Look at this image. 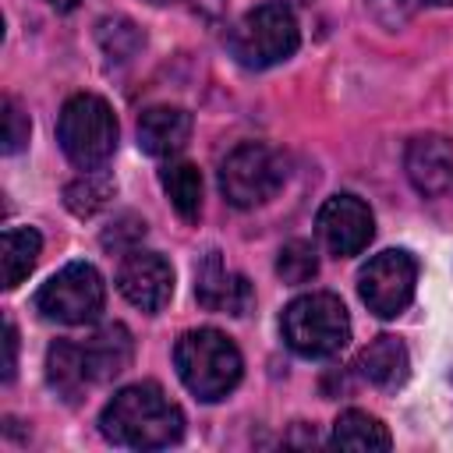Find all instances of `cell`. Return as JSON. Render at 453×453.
<instances>
[{"label": "cell", "instance_id": "21", "mask_svg": "<svg viewBox=\"0 0 453 453\" xmlns=\"http://www.w3.org/2000/svg\"><path fill=\"white\" fill-rule=\"evenodd\" d=\"M96 42H99V50L110 64H127L145 46V32L131 18L113 14V18H103L96 25Z\"/></svg>", "mask_w": 453, "mask_h": 453}, {"label": "cell", "instance_id": "29", "mask_svg": "<svg viewBox=\"0 0 453 453\" xmlns=\"http://www.w3.org/2000/svg\"><path fill=\"white\" fill-rule=\"evenodd\" d=\"M149 4H173V0H149Z\"/></svg>", "mask_w": 453, "mask_h": 453}, {"label": "cell", "instance_id": "15", "mask_svg": "<svg viewBox=\"0 0 453 453\" xmlns=\"http://www.w3.org/2000/svg\"><path fill=\"white\" fill-rule=\"evenodd\" d=\"M357 372H361V379L365 382H372L375 389H386V393H393V389H400L403 382H407V375H411V357H407V347H403V340H396V336H375L368 347H361V354H357Z\"/></svg>", "mask_w": 453, "mask_h": 453}, {"label": "cell", "instance_id": "19", "mask_svg": "<svg viewBox=\"0 0 453 453\" xmlns=\"http://www.w3.org/2000/svg\"><path fill=\"white\" fill-rule=\"evenodd\" d=\"M329 442L340 449H389L393 446L386 425L379 418H372L368 411H343L333 421Z\"/></svg>", "mask_w": 453, "mask_h": 453}, {"label": "cell", "instance_id": "5", "mask_svg": "<svg viewBox=\"0 0 453 453\" xmlns=\"http://www.w3.org/2000/svg\"><path fill=\"white\" fill-rule=\"evenodd\" d=\"M297 42H301V28L294 11L273 0L251 7L226 35L230 57L248 71H265L283 64L287 57H294Z\"/></svg>", "mask_w": 453, "mask_h": 453}, {"label": "cell", "instance_id": "1", "mask_svg": "<svg viewBox=\"0 0 453 453\" xmlns=\"http://www.w3.org/2000/svg\"><path fill=\"white\" fill-rule=\"evenodd\" d=\"M99 432L124 449H166L184 439V411L159 382H134L110 396L99 414Z\"/></svg>", "mask_w": 453, "mask_h": 453}, {"label": "cell", "instance_id": "11", "mask_svg": "<svg viewBox=\"0 0 453 453\" xmlns=\"http://www.w3.org/2000/svg\"><path fill=\"white\" fill-rule=\"evenodd\" d=\"M195 301L205 311L223 315H248L255 304V290L241 273H230L219 258V251H209L195 265Z\"/></svg>", "mask_w": 453, "mask_h": 453}, {"label": "cell", "instance_id": "20", "mask_svg": "<svg viewBox=\"0 0 453 453\" xmlns=\"http://www.w3.org/2000/svg\"><path fill=\"white\" fill-rule=\"evenodd\" d=\"M113 177L110 173H103V170H81V177H74L67 188H64V205L74 212V216H81V219H88V216H96L110 198H113Z\"/></svg>", "mask_w": 453, "mask_h": 453}, {"label": "cell", "instance_id": "2", "mask_svg": "<svg viewBox=\"0 0 453 453\" xmlns=\"http://www.w3.org/2000/svg\"><path fill=\"white\" fill-rule=\"evenodd\" d=\"M173 365L188 393L205 403H216L234 393L244 372L237 343L219 329H188L173 347Z\"/></svg>", "mask_w": 453, "mask_h": 453}, {"label": "cell", "instance_id": "24", "mask_svg": "<svg viewBox=\"0 0 453 453\" xmlns=\"http://www.w3.org/2000/svg\"><path fill=\"white\" fill-rule=\"evenodd\" d=\"M142 237H145V223L138 216H120L117 226L103 234V248H113V251H124L127 255V251L138 248Z\"/></svg>", "mask_w": 453, "mask_h": 453}, {"label": "cell", "instance_id": "22", "mask_svg": "<svg viewBox=\"0 0 453 453\" xmlns=\"http://www.w3.org/2000/svg\"><path fill=\"white\" fill-rule=\"evenodd\" d=\"M319 273V251L311 241H287L276 255V276L290 287L308 283Z\"/></svg>", "mask_w": 453, "mask_h": 453}, {"label": "cell", "instance_id": "16", "mask_svg": "<svg viewBox=\"0 0 453 453\" xmlns=\"http://www.w3.org/2000/svg\"><path fill=\"white\" fill-rule=\"evenodd\" d=\"M46 382L67 403H78L92 389V379H88V368H85V354H81V340L50 343V350H46Z\"/></svg>", "mask_w": 453, "mask_h": 453}, {"label": "cell", "instance_id": "9", "mask_svg": "<svg viewBox=\"0 0 453 453\" xmlns=\"http://www.w3.org/2000/svg\"><path fill=\"white\" fill-rule=\"evenodd\" d=\"M315 230L329 255L350 258V255H361L375 237V216L357 195H333L322 202L315 216Z\"/></svg>", "mask_w": 453, "mask_h": 453}, {"label": "cell", "instance_id": "28", "mask_svg": "<svg viewBox=\"0 0 453 453\" xmlns=\"http://www.w3.org/2000/svg\"><path fill=\"white\" fill-rule=\"evenodd\" d=\"M428 4H435V7H453V0H428Z\"/></svg>", "mask_w": 453, "mask_h": 453}, {"label": "cell", "instance_id": "14", "mask_svg": "<svg viewBox=\"0 0 453 453\" xmlns=\"http://www.w3.org/2000/svg\"><path fill=\"white\" fill-rule=\"evenodd\" d=\"M81 354H85V368L92 386H103L110 379H117L131 357H134V340L127 333V326L120 322H106L103 329H96L88 340H81Z\"/></svg>", "mask_w": 453, "mask_h": 453}, {"label": "cell", "instance_id": "26", "mask_svg": "<svg viewBox=\"0 0 453 453\" xmlns=\"http://www.w3.org/2000/svg\"><path fill=\"white\" fill-rule=\"evenodd\" d=\"M14 368H18V329L7 319L4 322V382L14 379Z\"/></svg>", "mask_w": 453, "mask_h": 453}, {"label": "cell", "instance_id": "18", "mask_svg": "<svg viewBox=\"0 0 453 453\" xmlns=\"http://www.w3.org/2000/svg\"><path fill=\"white\" fill-rule=\"evenodd\" d=\"M159 184H163V191H166V198L180 219L195 223L202 216V173H198V166H191L184 159H170L159 170Z\"/></svg>", "mask_w": 453, "mask_h": 453}, {"label": "cell", "instance_id": "17", "mask_svg": "<svg viewBox=\"0 0 453 453\" xmlns=\"http://www.w3.org/2000/svg\"><path fill=\"white\" fill-rule=\"evenodd\" d=\"M42 237L32 226H7L0 237V269H4V290H14L39 262Z\"/></svg>", "mask_w": 453, "mask_h": 453}, {"label": "cell", "instance_id": "3", "mask_svg": "<svg viewBox=\"0 0 453 453\" xmlns=\"http://www.w3.org/2000/svg\"><path fill=\"white\" fill-rule=\"evenodd\" d=\"M117 117L103 96L78 92L60 106L57 142L78 170H103L117 152Z\"/></svg>", "mask_w": 453, "mask_h": 453}, {"label": "cell", "instance_id": "7", "mask_svg": "<svg viewBox=\"0 0 453 453\" xmlns=\"http://www.w3.org/2000/svg\"><path fill=\"white\" fill-rule=\"evenodd\" d=\"M103 308H106V283L99 269L88 262H67L35 294V311L60 326H88L103 315Z\"/></svg>", "mask_w": 453, "mask_h": 453}, {"label": "cell", "instance_id": "13", "mask_svg": "<svg viewBox=\"0 0 453 453\" xmlns=\"http://www.w3.org/2000/svg\"><path fill=\"white\" fill-rule=\"evenodd\" d=\"M138 149L145 156H177L191 138V113L180 106H149L138 117Z\"/></svg>", "mask_w": 453, "mask_h": 453}, {"label": "cell", "instance_id": "4", "mask_svg": "<svg viewBox=\"0 0 453 453\" xmlns=\"http://www.w3.org/2000/svg\"><path fill=\"white\" fill-rule=\"evenodd\" d=\"M280 333L287 347L301 357H333L350 340V315L336 294L311 290L283 308Z\"/></svg>", "mask_w": 453, "mask_h": 453}, {"label": "cell", "instance_id": "8", "mask_svg": "<svg viewBox=\"0 0 453 453\" xmlns=\"http://www.w3.org/2000/svg\"><path fill=\"white\" fill-rule=\"evenodd\" d=\"M414 283H418V262L407 248H386L372 255L357 273V294L368 304V311H375L379 319H396L411 304Z\"/></svg>", "mask_w": 453, "mask_h": 453}, {"label": "cell", "instance_id": "23", "mask_svg": "<svg viewBox=\"0 0 453 453\" xmlns=\"http://www.w3.org/2000/svg\"><path fill=\"white\" fill-rule=\"evenodd\" d=\"M0 110H4V145H0V149H4L7 156H14V152H21V149L28 145L32 124H28V113L21 110V103H18L14 96H4Z\"/></svg>", "mask_w": 453, "mask_h": 453}, {"label": "cell", "instance_id": "25", "mask_svg": "<svg viewBox=\"0 0 453 453\" xmlns=\"http://www.w3.org/2000/svg\"><path fill=\"white\" fill-rule=\"evenodd\" d=\"M421 4H425V0H368V11H372V18H375L379 25L400 28Z\"/></svg>", "mask_w": 453, "mask_h": 453}, {"label": "cell", "instance_id": "12", "mask_svg": "<svg viewBox=\"0 0 453 453\" xmlns=\"http://www.w3.org/2000/svg\"><path fill=\"white\" fill-rule=\"evenodd\" d=\"M403 170L418 195H442L453 184V142L442 134H414L403 149Z\"/></svg>", "mask_w": 453, "mask_h": 453}, {"label": "cell", "instance_id": "27", "mask_svg": "<svg viewBox=\"0 0 453 453\" xmlns=\"http://www.w3.org/2000/svg\"><path fill=\"white\" fill-rule=\"evenodd\" d=\"M46 4H50V7H57V11H74L81 0H46Z\"/></svg>", "mask_w": 453, "mask_h": 453}, {"label": "cell", "instance_id": "10", "mask_svg": "<svg viewBox=\"0 0 453 453\" xmlns=\"http://www.w3.org/2000/svg\"><path fill=\"white\" fill-rule=\"evenodd\" d=\"M117 290L142 311H159L173 297V265L159 251L134 248L117 265Z\"/></svg>", "mask_w": 453, "mask_h": 453}, {"label": "cell", "instance_id": "6", "mask_svg": "<svg viewBox=\"0 0 453 453\" xmlns=\"http://www.w3.org/2000/svg\"><path fill=\"white\" fill-rule=\"evenodd\" d=\"M287 180V156L265 142H244L219 163V191L234 209L265 205Z\"/></svg>", "mask_w": 453, "mask_h": 453}]
</instances>
